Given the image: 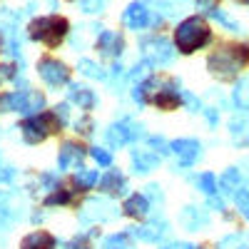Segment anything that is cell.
Wrapping results in <instances>:
<instances>
[{
	"label": "cell",
	"mask_w": 249,
	"mask_h": 249,
	"mask_svg": "<svg viewBox=\"0 0 249 249\" xmlns=\"http://www.w3.org/2000/svg\"><path fill=\"white\" fill-rule=\"evenodd\" d=\"M212 43V28L202 15H190L175 28V48L182 55H192Z\"/></svg>",
	"instance_id": "obj_1"
},
{
	"label": "cell",
	"mask_w": 249,
	"mask_h": 249,
	"mask_svg": "<svg viewBox=\"0 0 249 249\" xmlns=\"http://www.w3.org/2000/svg\"><path fill=\"white\" fill-rule=\"evenodd\" d=\"M70 35V23L68 18H62L57 13H50V15H40V18H33L30 25H28V37L33 43H43L45 48L55 50L65 43V37Z\"/></svg>",
	"instance_id": "obj_2"
},
{
	"label": "cell",
	"mask_w": 249,
	"mask_h": 249,
	"mask_svg": "<svg viewBox=\"0 0 249 249\" xmlns=\"http://www.w3.org/2000/svg\"><path fill=\"white\" fill-rule=\"evenodd\" d=\"M247 62V48L239 45H222L207 57V68L219 80H232Z\"/></svg>",
	"instance_id": "obj_3"
},
{
	"label": "cell",
	"mask_w": 249,
	"mask_h": 249,
	"mask_svg": "<svg viewBox=\"0 0 249 249\" xmlns=\"http://www.w3.org/2000/svg\"><path fill=\"white\" fill-rule=\"evenodd\" d=\"M20 137L25 144H40L45 142L53 132H60L62 127L57 124V120L53 117V112H40V115H30L20 122Z\"/></svg>",
	"instance_id": "obj_4"
},
{
	"label": "cell",
	"mask_w": 249,
	"mask_h": 249,
	"mask_svg": "<svg viewBox=\"0 0 249 249\" xmlns=\"http://www.w3.org/2000/svg\"><path fill=\"white\" fill-rule=\"evenodd\" d=\"M120 214H122L120 207L110 197H88L85 202L80 204L77 219L82 224H105V222L117 219Z\"/></svg>",
	"instance_id": "obj_5"
},
{
	"label": "cell",
	"mask_w": 249,
	"mask_h": 249,
	"mask_svg": "<svg viewBox=\"0 0 249 249\" xmlns=\"http://www.w3.org/2000/svg\"><path fill=\"white\" fill-rule=\"evenodd\" d=\"M142 137H144V127H142L137 120H132V117H120L112 124H107V130H105V142L110 144L112 150L135 144Z\"/></svg>",
	"instance_id": "obj_6"
},
{
	"label": "cell",
	"mask_w": 249,
	"mask_h": 249,
	"mask_svg": "<svg viewBox=\"0 0 249 249\" xmlns=\"http://www.w3.org/2000/svg\"><path fill=\"white\" fill-rule=\"evenodd\" d=\"M140 53H142L144 62H147V65H155V68L170 65V62L175 60V55H177L175 45L170 43L167 37H162V35L142 37V40H140Z\"/></svg>",
	"instance_id": "obj_7"
},
{
	"label": "cell",
	"mask_w": 249,
	"mask_h": 249,
	"mask_svg": "<svg viewBox=\"0 0 249 249\" xmlns=\"http://www.w3.org/2000/svg\"><path fill=\"white\" fill-rule=\"evenodd\" d=\"M35 70H37L40 80H43L50 90H60V88L70 85V68L62 60H57V57H50V55L40 57Z\"/></svg>",
	"instance_id": "obj_8"
},
{
	"label": "cell",
	"mask_w": 249,
	"mask_h": 249,
	"mask_svg": "<svg viewBox=\"0 0 249 249\" xmlns=\"http://www.w3.org/2000/svg\"><path fill=\"white\" fill-rule=\"evenodd\" d=\"M28 207L18 192H0V232H10L18 222L25 219Z\"/></svg>",
	"instance_id": "obj_9"
},
{
	"label": "cell",
	"mask_w": 249,
	"mask_h": 249,
	"mask_svg": "<svg viewBox=\"0 0 249 249\" xmlns=\"http://www.w3.org/2000/svg\"><path fill=\"white\" fill-rule=\"evenodd\" d=\"M45 107V95L40 92V90H33L30 85L23 88V90H15L13 92V112L18 115H40Z\"/></svg>",
	"instance_id": "obj_10"
},
{
	"label": "cell",
	"mask_w": 249,
	"mask_h": 249,
	"mask_svg": "<svg viewBox=\"0 0 249 249\" xmlns=\"http://www.w3.org/2000/svg\"><path fill=\"white\" fill-rule=\"evenodd\" d=\"M130 237L140 239V242H147V244H160L164 237L170 234V224L164 217H152L144 224H137V227H130L127 230Z\"/></svg>",
	"instance_id": "obj_11"
},
{
	"label": "cell",
	"mask_w": 249,
	"mask_h": 249,
	"mask_svg": "<svg viewBox=\"0 0 249 249\" xmlns=\"http://www.w3.org/2000/svg\"><path fill=\"white\" fill-rule=\"evenodd\" d=\"M122 23L127 25L130 30H137V33H140V30H144V28L160 23V20L152 15L150 5L144 3V0H132V3L124 8V13H122Z\"/></svg>",
	"instance_id": "obj_12"
},
{
	"label": "cell",
	"mask_w": 249,
	"mask_h": 249,
	"mask_svg": "<svg viewBox=\"0 0 249 249\" xmlns=\"http://www.w3.org/2000/svg\"><path fill=\"white\" fill-rule=\"evenodd\" d=\"M170 152L177 157V164L179 167H192L202 160V142L199 140H192V137H182V140H175L170 142Z\"/></svg>",
	"instance_id": "obj_13"
},
{
	"label": "cell",
	"mask_w": 249,
	"mask_h": 249,
	"mask_svg": "<svg viewBox=\"0 0 249 249\" xmlns=\"http://www.w3.org/2000/svg\"><path fill=\"white\" fill-rule=\"evenodd\" d=\"M85 155H88V150H85L82 142H77V140L60 142V147H57V172L62 175L70 167H80V162L85 160Z\"/></svg>",
	"instance_id": "obj_14"
},
{
	"label": "cell",
	"mask_w": 249,
	"mask_h": 249,
	"mask_svg": "<svg viewBox=\"0 0 249 249\" xmlns=\"http://www.w3.org/2000/svg\"><path fill=\"white\" fill-rule=\"evenodd\" d=\"M160 162H162V155L155 152L150 144H144V147H135L130 152V167L135 175H150L160 167Z\"/></svg>",
	"instance_id": "obj_15"
},
{
	"label": "cell",
	"mask_w": 249,
	"mask_h": 249,
	"mask_svg": "<svg viewBox=\"0 0 249 249\" xmlns=\"http://www.w3.org/2000/svg\"><path fill=\"white\" fill-rule=\"evenodd\" d=\"M97 187H100V195L102 197H127L130 192V184H127V177L122 175V170H107L105 175H100L97 179Z\"/></svg>",
	"instance_id": "obj_16"
},
{
	"label": "cell",
	"mask_w": 249,
	"mask_h": 249,
	"mask_svg": "<svg viewBox=\"0 0 249 249\" xmlns=\"http://www.w3.org/2000/svg\"><path fill=\"white\" fill-rule=\"evenodd\" d=\"M95 50L100 53V57H120L124 50V37L117 30H100L97 40H95Z\"/></svg>",
	"instance_id": "obj_17"
},
{
	"label": "cell",
	"mask_w": 249,
	"mask_h": 249,
	"mask_svg": "<svg viewBox=\"0 0 249 249\" xmlns=\"http://www.w3.org/2000/svg\"><path fill=\"white\" fill-rule=\"evenodd\" d=\"M68 100L70 105L80 107L82 112H90L97 107V92L88 85H80V82H70L68 85Z\"/></svg>",
	"instance_id": "obj_18"
},
{
	"label": "cell",
	"mask_w": 249,
	"mask_h": 249,
	"mask_svg": "<svg viewBox=\"0 0 249 249\" xmlns=\"http://www.w3.org/2000/svg\"><path fill=\"white\" fill-rule=\"evenodd\" d=\"M150 210H152L150 199L144 197V195H140V192L127 195V197H124V202H122V214L130 217V219H147L150 217Z\"/></svg>",
	"instance_id": "obj_19"
},
{
	"label": "cell",
	"mask_w": 249,
	"mask_h": 249,
	"mask_svg": "<svg viewBox=\"0 0 249 249\" xmlns=\"http://www.w3.org/2000/svg\"><path fill=\"white\" fill-rule=\"evenodd\" d=\"M18 249H57V237L48 230H33L20 239Z\"/></svg>",
	"instance_id": "obj_20"
},
{
	"label": "cell",
	"mask_w": 249,
	"mask_h": 249,
	"mask_svg": "<svg viewBox=\"0 0 249 249\" xmlns=\"http://www.w3.org/2000/svg\"><path fill=\"white\" fill-rule=\"evenodd\" d=\"M179 224L184 227V230H190V232H197L199 227H207V224H210V217H207V212L202 210V207L187 204L184 210L179 212Z\"/></svg>",
	"instance_id": "obj_21"
},
{
	"label": "cell",
	"mask_w": 249,
	"mask_h": 249,
	"mask_svg": "<svg viewBox=\"0 0 249 249\" xmlns=\"http://www.w3.org/2000/svg\"><path fill=\"white\" fill-rule=\"evenodd\" d=\"M230 137L237 147H249V112H239L230 120Z\"/></svg>",
	"instance_id": "obj_22"
},
{
	"label": "cell",
	"mask_w": 249,
	"mask_h": 249,
	"mask_svg": "<svg viewBox=\"0 0 249 249\" xmlns=\"http://www.w3.org/2000/svg\"><path fill=\"white\" fill-rule=\"evenodd\" d=\"M72 190H65V187H57V190H53V192H48L45 195V199H43V204L48 207V210H57V207H68V204H72Z\"/></svg>",
	"instance_id": "obj_23"
},
{
	"label": "cell",
	"mask_w": 249,
	"mask_h": 249,
	"mask_svg": "<svg viewBox=\"0 0 249 249\" xmlns=\"http://www.w3.org/2000/svg\"><path fill=\"white\" fill-rule=\"evenodd\" d=\"M97 179H100L97 170H90V167H80V170L75 172V177H72V184L77 187L80 192H88V190H92V187H97Z\"/></svg>",
	"instance_id": "obj_24"
},
{
	"label": "cell",
	"mask_w": 249,
	"mask_h": 249,
	"mask_svg": "<svg viewBox=\"0 0 249 249\" xmlns=\"http://www.w3.org/2000/svg\"><path fill=\"white\" fill-rule=\"evenodd\" d=\"M77 70H80V75H85L90 80H107V72L102 70V65H97V62L90 60V57H82L77 62Z\"/></svg>",
	"instance_id": "obj_25"
},
{
	"label": "cell",
	"mask_w": 249,
	"mask_h": 249,
	"mask_svg": "<svg viewBox=\"0 0 249 249\" xmlns=\"http://www.w3.org/2000/svg\"><path fill=\"white\" fill-rule=\"evenodd\" d=\"M234 102H237L239 110L249 112V75L237 82V88H234Z\"/></svg>",
	"instance_id": "obj_26"
},
{
	"label": "cell",
	"mask_w": 249,
	"mask_h": 249,
	"mask_svg": "<svg viewBox=\"0 0 249 249\" xmlns=\"http://www.w3.org/2000/svg\"><path fill=\"white\" fill-rule=\"evenodd\" d=\"M219 187L224 192H237L239 187H242V175H239V170H227L224 175H222V179H219Z\"/></svg>",
	"instance_id": "obj_27"
},
{
	"label": "cell",
	"mask_w": 249,
	"mask_h": 249,
	"mask_svg": "<svg viewBox=\"0 0 249 249\" xmlns=\"http://www.w3.org/2000/svg\"><path fill=\"white\" fill-rule=\"evenodd\" d=\"M102 249H132L130 234H127V232H117V234L105 237V242H102Z\"/></svg>",
	"instance_id": "obj_28"
},
{
	"label": "cell",
	"mask_w": 249,
	"mask_h": 249,
	"mask_svg": "<svg viewBox=\"0 0 249 249\" xmlns=\"http://www.w3.org/2000/svg\"><path fill=\"white\" fill-rule=\"evenodd\" d=\"M197 187L207 195V197H214L217 195V190H219V184H217V177L212 175V172H202L199 177H197Z\"/></svg>",
	"instance_id": "obj_29"
},
{
	"label": "cell",
	"mask_w": 249,
	"mask_h": 249,
	"mask_svg": "<svg viewBox=\"0 0 249 249\" xmlns=\"http://www.w3.org/2000/svg\"><path fill=\"white\" fill-rule=\"evenodd\" d=\"M95 130H97V122H95L88 112L75 122V132H77L80 137H92V135H95Z\"/></svg>",
	"instance_id": "obj_30"
},
{
	"label": "cell",
	"mask_w": 249,
	"mask_h": 249,
	"mask_svg": "<svg viewBox=\"0 0 249 249\" xmlns=\"http://www.w3.org/2000/svg\"><path fill=\"white\" fill-rule=\"evenodd\" d=\"M60 187V172H43L37 177V190H45V192H53Z\"/></svg>",
	"instance_id": "obj_31"
},
{
	"label": "cell",
	"mask_w": 249,
	"mask_h": 249,
	"mask_svg": "<svg viewBox=\"0 0 249 249\" xmlns=\"http://www.w3.org/2000/svg\"><path fill=\"white\" fill-rule=\"evenodd\" d=\"M77 5L85 15H100V13H105L107 0H77Z\"/></svg>",
	"instance_id": "obj_32"
},
{
	"label": "cell",
	"mask_w": 249,
	"mask_h": 249,
	"mask_svg": "<svg viewBox=\"0 0 249 249\" xmlns=\"http://www.w3.org/2000/svg\"><path fill=\"white\" fill-rule=\"evenodd\" d=\"M88 155L100 164V167H112V152L107 147H90Z\"/></svg>",
	"instance_id": "obj_33"
},
{
	"label": "cell",
	"mask_w": 249,
	"mask_h": 249,
	"mask_svg": "<svg viewBox=\"0 0 249 249\" xmlns=\"http://www.w3.org/2000/svg\"><path fill=\"white\" fill-rule=\"evenodd\" d=\"M97 234V230H92V232H85V234H75L68 244H65V249H90V239Z\"/></svg>",
	"instance_id": "obj_34"
},
{
	"label": "cell",
	"mask_w": 249,
	"mask_h": 249,
	"mask_svg": "<svg viewBox=\"0 0 249 249\" xmlns=\"http://www.w3.org/2000/svg\"><path fill=\"white\" fill-rule=\"evenodd\" d=\"M50 112H53V117L57 120L60 127H65V124L70 122V105H68V102H60V105H55Z\"/></svg>",
	"instance_id": "obj_35"
},
{
	"label": "cell",
	"mask_w": 249,
	"mask_h": 249,
	"mask_svg": "<svg viewBox=\"0 0 249 249\" xmlns=\"http://www.w3.org/2000/svg\"><path fill=\"white\" fill-rule=\"evenodd\" d=\"M234 199H237V210L249 219V184H247V187H242V190L237 192V197H234Z\"/></svg>",
	"instance_id": "obj_36"
},
{
	"label": "cell",
	"mask_w": 249,
	"mask_h": 249,
	"mask_svg": "<svg viewBox=\"0 0 249 249\" xmlns=\"http://www.w3.org/2000/svg\"><path fill=\"white\" fill-rule=\"evenodd\" d=\"M0 80H20V68L15 62H5V65H0Z\"/></svg>",
	"instance_id": "obj_37"
},
{
	"label": "cell",
	"mask_w": 249,
	"mask_h": 249,
	"mask_svg": "<svg viewBox=\"0 0 249 249\" xmlns=\"http://www.w3.org/2000/svg\"><path fill=\"white\" fill-rule=\"evenodd\" d=\"M144 197L150 199V204H162L164 202V195H162V187L160 184H147V192H144Z\"/></svg>",
	"instance_id": "obj_38"
},
{
	"label": "cell",
	"mask_w": 249,
	"mask_h": 249,
	"mask_svg": "<svg viewBox=\"0 0 249 249\" xmlns=\"http://www.w3.org/2000/svg\"><path fill=\"white\" fill-rule=\"evenodd\" d=\"M13 112V92H0V115Z\"/></svg>",
	"instance_id": "obj_39"
},
{
	"label": "cell",
	"mask_w": 249,
	"mask_h": 249,
	"mask_svg": "<svg viewBox=\"0 0 249 249\" xmlns=\"http://www.w3.org/2000/svg\"><path fill=\"white\" fill-rule=\"evenodd\" d=\"M160 249H195V247L187 242H170V244H162Z\"/></svg>",
	"instance_id": "obj_40"
},
{
	"label": "cell",
	"mask_w": 249,
	"mask_h": 249,
	"mask_svg": "<svg viewBox=\"0 0 249 249\" xmlns=\"http://www.w3.org/2000/svg\"><path fill=\"white\" fill-rule=\"evenodd\" d=\"M239 3H244V5H249V0H239Z\"/></svg>",
	"instance_id": "obj_41"
},
{
	"label": "cell",
	"mask_w": 249,
	"mask_h": 249,
	"mask_svg": "<svg viewBox=\"0 0 249 249\" xmlns=\"http://www.w3.org/2000/svg\"><path fill=\"white\" fill-rule=\"evenodd\" d=\"M0 164H3V155H0Z\"/></svg>",
	"instance_id": "obj_42"
},
{
	"label": "cell",
	"mask_w": 249,
	"mask_h": 249,
	"mask_svg": "<svg viewBox=\"0 0 249 249\" xmlns=\"http://www.w3.org/2000/svg\"><path fill=\"white\" fill-rule=\"evenodd\" d=\"M195 249H197V247H195Z\"/></svg>",
	"instance_id": "obj_43"
}]
</instances>
